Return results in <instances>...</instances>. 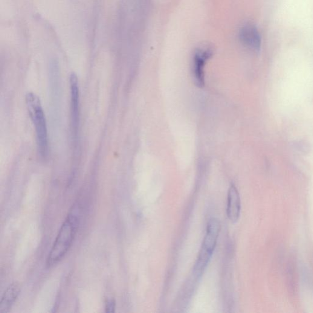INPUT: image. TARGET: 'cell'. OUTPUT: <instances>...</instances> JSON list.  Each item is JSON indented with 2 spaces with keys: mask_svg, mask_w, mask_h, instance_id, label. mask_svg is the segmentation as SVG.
<instances>
[{
  "mask_svg": "<svg viewBox=\"0 0 313 313\" xmlns=\"http://www.w3.org/2000/svg\"><path fill=\"white\" fill-rule=\"evenodd\" d=\"M79 224V220L74 213L69 214L61 227L59 234L51 249L47 260L51 267L60 262L65 257L73 243Z\"/></svg>",
  "mask_w": 313,
  "mask_h": 313,
  "instance_id": "cell-1",
  "label": "cell"
},
{
  "mask_svg": "<svg viewBox=\"0 0 313 313\" xmlns=\"http://www.w3.org/2000/svg\"><path fill=\"white\" fill-rule=\"evenodd\" d=\"M29 114L35 127L37 149L39 154L45 158L48 153V133L47 123L40 98L35 94L29 92L26 95Z\"/></svg>",
  "mask_w": 313,
  "mask_h": 313,
  "instance_id": "cell-2",
  "label": "cell"
},
{
  "mask_svg": "<svg viewBox=\"0 0 313 313\" xmlns=\"http://www.w3.org/2000/svg\"><path fill=\"white\" fill-rule=\"evenodd\" d=\"M213 48L208 46L197 48L193 56V73L197 85L204 86V69L205 63L213 56Z\"/></svg>",
  "mask_w": 313,
  "mask_h": 313,
  "instance_id": "cell-3",
  "label": "cell"
},
{
  "mask_svg": "<svg viewBox=\"0 0 313 313\" xmlns=\"http://www.w3.org/2000/svg\"><path fill=\"white\" fill-rule=\"evenodd\" d=\"M239 39L243 45L251 50L258 51L262 47V36L253 24L243 25L239 32Z\"/></svg>",
  "mask_w": 313,
  "mask_h": 313,
  "instance_id": "cell-4",
  "label": "cell"
},
{
  "mask_svg": "<svg viewBox=\"0 0 313 313\" xmlns=\"http://www.w3.org/2000/svg\"><path fill=\"white\" fill-rule=\"evenodd\" d=\"M70 87L72 126L74 135H76L79 124V88L78 78L75 73H72L70 75Z\"/></svg>",
  "mask_w": 313,
  "mask_h": 313,
  "instance_id": "cell-5",
  "label": "cell"
},
{
  "mask_svg": "<svg viewBox=\"0 0 313 313\" xmlns=\"http://www.w3.org/2000/svg\"><path fill=\"white\" fill-rule=\"evenodd\" d=\"M220 231V224L219 220L214 218L211 219L207 223L206 234L201 248L213 254L216 247Z\"/></svg>",
  "mask_w": 313,
  "mask_h": 313,
  "instance_id": "cell-6",
  "label": "cell"
},
{
  "mask_svg": "<svg viewBox=\"0 0 313 313\" xmlns=\"http://www.w3.org/2000/svg\"><path fill=\"white\" fill-rule=\"evenodd\" d=\"M240 199L238 190L234 184L229 188L227 204V216L233 223L238 220L240 213Z\"/></svg>",
  "mask_w": 313,
  "mask_h": 313,
  "instance_id": "cell-7",
  "label": "cell"
},
{
  "mask_svg": "<svg viewBox=\"0 0 313 313\" xmlns=\"http://www.w3.org/2000/svg\"><path fill=\"white\" fill-rule=\"evenodd\" d=\"M20 292L19 284L13 283L5 290L0 301V313H7L12 308Z\"/></svg>",
  "mask_w": 313,
  "mask_h": 313,
  "instance_id": "cell-8",
  "label": "cell"
},
{
  "mask_svg": "<svg viewBox=\"0 0 313 313\" xmlns=\"http://www.w3.org/2000/svg\"><path fill=\"white\" fill-rule=\"evenodd\" d=\"M116 302L114 299L109 300L106 302V309L107 312H115Z\"/></svg>",
  "mask_w": 313,
  "mask_h": 313,
  "instance_id": "cell-9",
  "label": "cell"
}]
</instances>
